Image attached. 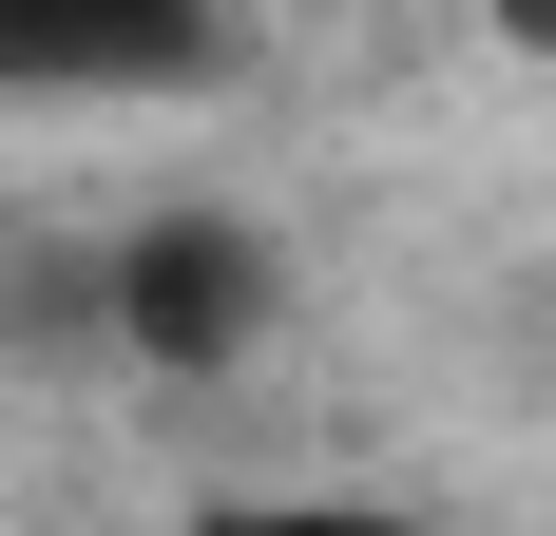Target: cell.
I'll list each match as a JSON object with an SVG mask.
<instances>
[{
  "label": "cell",
  "mask_w": 556,
  "mask_h": 536,
  "mask_svg": "<svg viewBox=\"0 0 556 536\" xmlns=\"http://www.w3.org/2000/svg\"><path fill=\"white\" fill-rule=\"evenodd\" d=\"M173 536H442V518H403V498H192Z\"/></svg>",
  "instance_id": "2"
},
{
  "label": "cell",
  "mask_w": 556,
  "mask_h": 536,
  "mask_svg": "<svg viewBox=\"0 0 556 536\" xmlns=\"http://www.w3.org/2000/svg\"><path fill=\"white\" fill-rule=\"evenodd\" d=\"M269 326H288V250L230 192H173V212L115 230V345L173 383H230V365H269Z\"/></svg>",
  "instance_id": "1"
}]
</instances>
